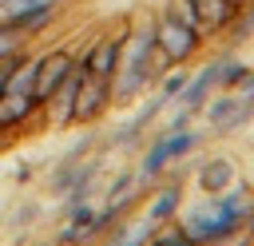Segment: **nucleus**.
<instances>
[{
	"label": "nucleus",
	"instance_id": "1",
	"mask_svg": "<svg viewBox=\"0 0 254 246\" xmlns=\"http://www.w3.org/2000/svg\"><path fill=\"white\" fill-rule=\"evenodd\" d=\"M250 218H254V194L250 190H226V194H218L206 210H198V214H190L187 218V238L194 242V246H214V242H222V238H230V234H238L242 226H250Z\"/></svg>",
	"mask_w": 254,
	"mask_h": 246
},
{
	"label": "nucleus",
	"instance_id": "2",
	"mask_svg": "<svg viewBox=\"0 0 254 246\" xmlns=\"http://www.w3.org/2000/svg\"><path fill=\"white\" fill-rule=\"evenodd\" d=\"M198 32H190V28H183L179 20H171V16H159L155 20V48L171 60V63H183V60H190L194 52H198Z\"/></svg>",
	"mask_w": 254,
	"mask_h": 246
},
{
	"label": "nucleus",
	"instance_id": "3",
	"mask_svg": "<svg viewBox=\"0 0 254 246\" xmlns=\"http://www.w3.org/2000/svg\"><path fill=\"white\" fill-rule=\"evenodd\" d=\"M71 67H75V60H71L67 48L64 52H48L40 60V71H36V103H48L56 95V87L71 75Z\"/></svg>",
	"mask_w": 254,
	"mask_h": 246
},
{
	"label": "nucleus",
	"instance_id": "4",
	"mask_svg": "<svg viewBox=\"0 0 254 246\" xmlns=\"http://www.w3.org/2000/svg\"><path fill=\"white\" fill-rule=\"evenodd\" d=\"M190 147H194V135H190V131H171L167 139H159V143H155V147L147 151V159H143V171H139V175H143V179L159 175V171H163L167 163L183 159V155H187Z\"/></svg>",
	"mask_w": 254,
	"mask_h": 246
},
{
	"label": "nucleus",
	"instance_id": "5",
	"mask_svg": "<svg viewBox=\"0 0 254 246\" xmlns=\"http://www.w3.org/2000/svg\"><path fill=\"white\" fill-rule=\"evenodd\" d=\"M119 60H123V36H107V40H99V44L83 56V67H87V75L111 83L115 71H119Z\"/></svg>",
	"mask_w": 254,
	"mask_h": 246
},
{
	"label": "nucleus",
	"instance_id": "6",
	"mask_svg": "<svg viewBox=\"0 0 254 246\" xmlns=\"http://www.w3.org/2000/svg\"><path fill=\"white\" fill-rule=\"evenodd\" d=\"M107 99H111V83L87 75V67H83V79H79V91H75V119H95Z\"/></svg>",
	"mask_w": 254,
	"mask_h": 246
},
{
	"label": "nucleus",
	"instance_id": "7",
	"mask_svg": "<svg viewBox=\"0 0 254 246\" xmlns=\"http://www.w3.org/2000/svg\"><path fill=\"white\" fill-rule=\"evenodd\" d=\"M79 79H83V60H75L71 75L56 87V95L48 99L52 103V123H71L75 119V91H79Z\"/></svg>",
	"mask_w": 254,
	"mask_h": 246
},
{
	"label": "nucleus",
	"instance_id": "8",
	"mask_svg": "<svg viewBox=\"0 0 254 246\" xmlns=\"http://www.w3.org/2000/svg\"><path fill=\"white\" fill-rule=\"evenodd\" d=\"M194 12H198V24H202V36L222 32L238 20V4H230V0H194Z\"/></svg>",
	"mask_w": 254,
	"mask_h": 246
},
{
	"label": "nucleus",
	"instance_id": "9",
	"mask_svg": "<svg viewBox=\"0 0 254 246\" xmlns=\"http://www.w3.org/2000/svg\"><path fill=\"white\" fill-rule=\"evenodd\" d=\"M234 179H238V167L230 163V159H210L202 171H198V186L206 190V194H226L230 186H234Z\"/></svg>",
	"mask_w": 254,
	"mask_h": 246
},
{
	"label": "nucleus",
	"instance_id": "10",
	"mask_svg": "<svg viewBox=\"0 0 254 246\" xmlns=\"http://www.w3.org/2000/svg\"><path fill=\"white\" fill-rule=\"evenodd\" d=\"M32 107H36V95H28V91H4L0 87V127L24 123L32 115Z\"/></svg>",
	"mask_w": 254,
	"mask_h": 246
},
{
	"label": "nucleus",
	"instance_id": "11",
	"mask_svg": "<svg viewBox=\"0 0 254 246\" xmlns=\"http://www.w3.org/2000/svg\"><path fill=\"white\" fill-rule=\"evenodd\" d=\"M60 0H0V20L4 24H16L24 16H36V12H56Z\"/></svg>",
	"mask_w": 254,
	"mask_h": 246
},
{
	"label": "nucleus",
	"instance_id": "12",
	"mask_svg": "<svg viewBox=\"0 0 254 246\" xmlns=\"http://www.w3.org/2000/svg\"><path fill=\"white\" fill-rule=\"evenodd\" d=\"M36 71H40V60L12 63V71L4 75V91H28V95H36Z\"/></svg>",
	"mask_w": 254,
	"mask_h": 246
},
{
	"label": "nucleus",
	"instance_id": "13",
	"mask_svg": "<svg viewBox=\"0 0 254 246\" xmlns=\"http://www.w3.org/2000/svg\"><path fill=\"white\" fill-rule=\"evenodd\" d=\"M175 206H179V183L175 186H163L159 194H155V202H151V214H147V222L155 226V222H167L171 214H175Z\"/></svg>",
	"mask_w": 254,
	"mask_h": 246
},
{
	"label": "nucleus",
	"instance_id": "14",
	"mask_svg": "<svg viewBox=\"0 0 254 246\" xmlns=\"http://www.w3.org/2000/svg\"><path fill=\"white\" fill-rule=\"evenodd\" d=\"M163 16H171V20H179L183 28H190V32L202 36V24H198V12H194V0H167V12H163Z\"/></svg>",
	"mask_w": 254,
	"mask_h": 246
},
{
	"label": "nucleus",
	"instance_id": "15",
	"mask_svg": "<svg viewBox=\"0 0 254 246\" xmlns=\"http://www.w3.org/2000/svg\"><path fill=\"white\" fill-rule=\"evenodd\" d=\"M24 28H16V24H4L0 20V60H12L16 52H20V44H24Z\"/></svg>",
	"mask_w": 254,
	"mask_h": 246
},
{
	"label": "nucleus",
	"instance_id": "16",
	"mask_svg": "<svg viewBox=\"0 0 254 246\" xmlns=\"http://www.w3.org/2000/svg\"><path fill=\"white\" fill-rule=\"evenodd\" d=\"M187 83H190V75H187V71H171V75H167V83H163V99L183 95V91H187Z\"/></svg>",
	"mask_w": 254,
	"mask_h": 246
},
{
	"label": "nucleus",
	"instance_id": "17",
	"mask_svg": "<svg viewBox=\"0 0 254 246\" xmlns=\"http://www.w3.org/2000/svg\"><path fill=\"white\" fill-rule=\"evenodd\" d=\"M155 246H194V242L187 238V230H163L155 238Z\"/></svg>",
	"mask_w": 254,
	"mask_h": 246
},
{
	"label": "nucleus",
	"instance_id": "18",
	"mask_svg": "<svg viewBox=\"0 0 254 246\" xmlns=\"http://www.w3.org/2000/svg\"><path fill=\"white\" fill-rule=\"evenodd\" d=\"M230 4H238V8H242V0H230Z\"/></svg>",
	"mask_w": 254,
	"mask_h": 246
},
{
	"label": "nucleus",
	"instance_id": "19",
	"mask_svg": "<svg viewBox=\"0 0 254 246\" xmlns=\"http://www.w3.org/2000/svg\"><path fill=\"white\" fill-rule=\"evenodd\" d=\"M143 246H155V238H151V242H143Z\"/></svg>",
	"mask_w": 254,
	"mask_h": 246
}]
</instances>
